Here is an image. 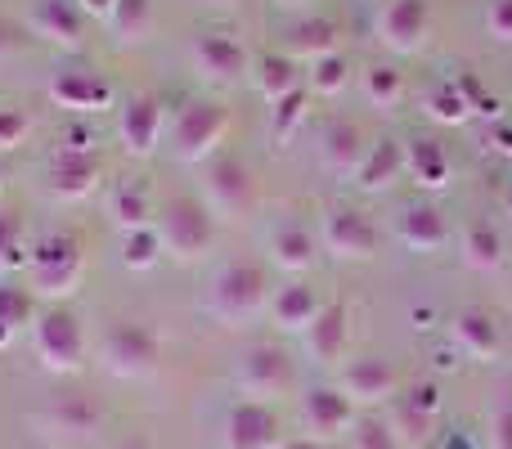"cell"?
<instances>
[{
	"label": "cell",
	"mask_w": 512,
	"mask_h": 449,
	"mask_svg": "<svg viewBox=\"0 0 512 449\" xmlns=\"http://www.w3.org/2000/svg\"><path fill=\"white\" fill-rule=\"evenodd\" d=\"M153 234H158V243H162V256H171L176 265H194L212 252L216 216L207 212V203L180 194V198H167V203L158 207Z\"/></svg>",
	"instance_id": "6da1fadb"
},
{
	"label": "cell",
	"mask_w": 512,
	"mask_h": 449,
	"mask_svg": "<svg viewBox=\"0 0 512 449\" xmlns=\"http://www.w3.org/2000/svg\"><path fill=\"white\" fill-rule=\"evenodd\" d=\"M86 252L72 234H45L27 252V292L41 301H68L81 288Z\"/></svg>",
	"instance_id": "7a4b0ae2"
},
{
	"label": "cell",
	"mask_w": 512,
	"mask_h": 449,
	"mask_svg": "<svg viewBox=\"0 0 512 449\" xmlns=\"http://www.w3.org/2000/svg\"><path fill=\"white\" fill-rule=\"evenodd\" d=\"M230 131V108L216 99H189L167 126V149L176 162H203Z\"/></svg>",
	"instance_id": "3957f363"
},
{
	"label": "cell",
	"mask_w": 512,
	"mask_h": 449,
	"mask_svg": "<svg viewBox=\"0 0 512 449\" xmlns=\"http://www.w3.org/2000/svg\"><path fill=\"white\" fill-rule=\"evenodd\" d=\"M99 360L113 378H149L162 360V337L140 319H113L99 337Z\"/></svg>",
	"instance_id": "277c9868"
},
{
	"label": "cell",
	"mask_w": 512,
	"mask_h": 449,
	"mask_svg": "<svg viewBox=\"0 0 512 449\" xmlns=\"http://www.w3.org/2000/svg\"><path fill=\"white\" fill-rule=\"evenodd\" d=\"M32 355L50 373H77L81 364H86V333H81V319L63 306L41 310L32 324Z\"/></svg>",
	"instance_id": "5b68a950"
},
{
	"label": "cell",
	"mask_w": 512,
	"mask_h": 449,
	"mask_svg": "<svg viewBox=\"0 0 512 449\" xmlns=\"http://www.w3.org/2000/svg\"><path fill=\"white\" fill-rule=\"evenodd\" d=\"M265 306V270L252 261H230L212 279V315L225 324H248Z\"/></svg>",
	"instance_id": "8992f818"
},
{
	"label": "cell",
	"mask_w": 512,
	"mask_h": 449,
	"mask_svg": "<svg viewBox=\"0 0 512 449\" xmlns=\"http://www.w3.org/2000/svg\"><path fill=\"white\" fill-rule=\"evenodd\" d=\"M319 243L337 261H373L378 256V225L360 207H328L319 221Z\"/></svg>",
	"instance_id": "52a82bcc"
},
{
	"label": "cell",
	"mask_w": 512,
	"mask_h": 449,
	"mask_svg": "<svg viewBox=\"0 0 512 449\" xmlns=\"http://www.w3.org/2000/svg\"><path fill=\"white\" fill-rule=\"evenodd\" d=\"M234 382H239V391H248V396H288V391L297 387V373H292V360L283 346L256 342L239 355Z\"/></svg>",
	"instance_id": "ba28073f"
},
{
	"label": "cell",
	"mask_w": 512,
	"mask_h": 449,
	"mask_svg": "<svg viewBox=\"0 0 512 449\" xmlns=\"http://www.w3.org/2000/svg\"><path fill=\"white\" fill-rule=\"evenodd\" d=\"M337 387H342V396L351 400V405L373 409V405H391V400H396L400 373H396V364L382 360V355H360V360H351L342 369Z\"/></svg>",
	"instance_id": "9c48e42d"
},
{
	"label": "cell",
	"mask_w": 512,
	"mask_h": 449,
	"mask_svg": "<svg viewBox=\"0 0 512 449\" xmlns=\"http://www.w3.org/2000/svg\"><path fill=\"white\" fill-rule=\"evenodd\" d=\"M117 135H122V149L131 158H149L153 149L167 135V104L158 95H135L122 104V117H117Z\"/></svg>",
	"instance_id": "30bf717a"
},
{
	"label": "cell",
	"mask_w": 512,
	"mask_h": 449,
	"mask_svg": "<svg viewBox=\"0 0 512 449\" xmlns=\"http://www.w3.org/2000/svg\"><path fill=\"white\" fill-rule=\"evenodd\" d=\"M432 27V5L427 0H387L378 14V41L391 54H418Z\"/></svg>",
	"instance_id": "8fae6325"
},
{
	"label": "cell",
	"mask_w": 512,
	"mask_h": 449,
	"mask_svg": "<svg viewBox=\"0 0 512 449\" xmlns=\"http://www.w3.org/2000/svg\"><path fill=\"white\" fill-rule=\"evenodd\" d=\"M225 449H279L283 445V423L265 400H239L225 414Z\"/></svg>",
	"instance_id": "7c38bea8"
},
{
	"label": "cell",
	"mask_w": 512,
	"mask_h": 449,
	"mask_svg": "<svg viewBox=\"0 0 512 449\" xmlns=\"http://www.w3.org/2000/svg\"><path fill=\"white\" fill-rule=\"evenodd\" d=\"M45 95H50L54 108H68V113H77V117L113 108V86H108V77H99V72H90V68L54 72Z\"/></svg>",
	"instance_id": "4fadbf2b"
},
{
	"label": "cell",
	"mask_w": 512,
	"mask_h": 449,
	"mask_svg": "<svg viewBox=\"0 0 512 449\" xmlns=\"http://www.w3.org/2000/svg\"><path fill=\"white\" fill-rule=\"evenodd\" d=\"M450 342H454V351L468 355V360L490 364L504 351V324L481 306H463L459 315L450 319Z\"/></svg>",
	"instance_id": "5bb4252c"
},
{
	"label": "cell",
	"mask_w": 512,
	"mask_h": 449,
	"mask_svg": "<svg viewBox=\"0 0 512 449\" xmlns=\"http://www.w3.org/2000/svg\"><path fill=\"white\" fill-rule=\"evenodd\" d=\"M86 9L77 0H36L32 14H27V27L32 36L59 45V50H81L86 45Z\"/></svg>",
	"instance_id": "9a60e30c"
},
{
	"label": "cell",
	"mask_w": 512,
	"mask_h": 449,
	"mask_svg": "<svg viewBox=\"0 0 512 449\" xmlns=\"http://www.w3.org/2000/svg\"><path fill=\"white\" fill-rule=\"evenodd\" d=\"M194 68L203 72L216 86H230V81L252 77V59L243 50V41H234L230 32H203L194 41Z\"/></svg>",
	"instance_id": "2e32d148"
},
{
	"label": "cell",
	"mask_w": 512,
	"mask_h": 449,
	"mask_svg": "<svg viewBox=\"0 0 512 449\" xmlns=\"http://www.w3.org/2000/svg\"><path fill=\"white\" fill-rule=\"evenodd\" d=\"M252 189V171L239 158L212 162V171H207V212L221 216V221H234L252 207Z\"/></svg>",
	"instance_id": "e0dca14e"
},
{
	"label": "cell",
	"mask_w": 512,
	"mask_h": 449,
	"mask_svg": "<svg viewBox=\"0 0 512 449\" xmlns=\"http://www.w3.org/2000/svg\"><path fill=\"white\" fill-rule=\"evenodd\" d=\"M301 418H306L310 441H337L355 423V405L342 396V387H315L301 400Z\"/></svg>",
	"instance_id": "ac0fdd59"
},
{
	"label": "cell",
	"mask_w": 512,
	"mask_h": 449,
	"mask_svg": "<svg viewBox=\"0 0 512 449\" xmlns=\"http://www.w3.org/2000/svg\"><path fill=\"white\" fill-rule=\"evenodd\" d=\"M306 355L319 364V369H333L346 355V337H351V315H346L342 301H324L319 319L306 328Z\"/></svg>",
	"instance_id": "d6986e66"
},
{
	"label": "cell",
	"mask_w": 512,
	"mask_h": 449,
	"mask_svg": "<svg viewBox=\"0 0 512 449\" xmlns=\"http://www.w3.org/2000/svg\"><path fill=\"white\" fill-rule=\"evenodd\" d=\"M99 189V158L95 153H54L50 162V194L59 203H86Z\"/></svg>",
	"instance_id": "ffe728a7"
},
{
	"label": "cell",
	"mask_w": 512,
	"mask_h": 449,
	"mask_svg": "<svg viewBox=\"0 0 512 449\" xmlns=\"http://www.w3.org/2000/svg\"><path fill=\"white\" fill-rule=\"evenodd\" d=\"M319 310H324L319 292L310 288V283L292 279L270 297V324L279 328V333H306V328L319 319Z\"/></svg>",
	"instance_id": "44dd1931"
},
{
	"label": "cell",
	"mask_w": 512,
	"mask_h": 449,
	"mask_svg": "<svg viewBox=\"0 0 512 449\" xmlns=\"http://www.w3.org/2000/svg\"><path fill=\"white\" fill-rule=\"evenodd\" d=\"M41 423L50 427V436H63V441H86L90 432H99L104 414H99V405L90 396H59L50 409H45Z\"/></svg>",
	"instance_id": "7402d4cb"
},
{
	"label": "cell",
	"mask_w": 512,
	"mask_h": 449,
	"mask_svg": "<svg viewBox=\"0 0 512 449\" xmlns=\"http://www.w3.org/2000/svg\"><path fill=\"white\" fill-rule=\"evenodd\" d=\"M400 243L409 247V252H441L445 243H450V225H445L441 207L432 203H414L400 212V225H396Z\"/></svg>",
	"instance_id": "603a6c76"
},
{
	"label": "cell",
	"mask_w": 512,
	"mask_h": 449,
	"mask_svg": "<svg viewBox=\"0 0 512 449\" xmlns=\"http://www.w3.org/2000/svg\"><path fill=\"white\" fill-rule=\"evenodd\" d=\"M400 176H405V144L378 140V144H369V153H364L360 171H355V185L369 189V194H382V189H391Z\"/></svg>",
	"instance_id": "cb8c5ba5"
},
{
	"label": "cell",
	"mask_w": 512,
	"mask_h": 449,
	"mask_svg": "<svg viewBox=\"0 0 512 449\" xmlns=\"http://www.w3.org/2000/svg\"><path fill=\"white\" fill-rule=\"evenodd\" d=\"M337 41H342V27L324 14H310V18H301V23H292L288 59H306V63L328 59V54H337Z\"/></svg>",
	"instance_id": "d4e9b609"
},
{
	"label": "cell",
	"mask_w": 512,
	"mask_h": 449,
	"mask_svg": "<svg viewBox=\"0 0 512 449\" xmlns=\"http://www.w3.org/2000/svg\"><path fill=\"white\" fill-rule=\"evenodd\" d=\"M364 153H369V144H364L360 126H351V122H333L324 131V140H319V158H324V167L337 171V176H355Z\"/></svg>",
	"instance_id": "484cf974"
},
{
	"label": "cell",
	"mask_w": 512,
	"mask_h": 449,
	"mask_svg": "<svg viewBox=\"0 0 512 449\" xmlns=\"http://www.w3.org/2000/svg\"><path fill=\"white\" fill-rule=\"evenodd\" d=\"M270 261H274V270H283V274H306L310 261H315V238H310V229L297 221L279 225L270 234Z\"/></svg>",
	"instance_id": "4316f807"
},
{
	"label": "cell",
	"mask_w": 512,
	"mask_h": 449,
	"mask_svg": "<svg viewBox=\"0 0 512 449\" xmlns=\"http://www.w3.org/2000/svg\"><path fill=\"white\" fill-rule=\"evenodd\" d=\"M405 171L414 176V185L445 189L450 185V176H454V162L436 140H409L405 144Z\"/></svg>",
	"instance_id": "83f0119b"
},
{
	"label": "cell",
	"mask_w": 512,
	"mask_h": 449,
	"mask_svg": "<svg viewBox=\"0 0 512 449\" xmlns=\"http://www.w3.org/2000/svg\"><path fill=\"white\" fill-rule=\"evenodd\" d=\"M252 81H256V90H261V99L265 104H279V99H288V95H297L301 90V72H297V63L288 59V54H265V59H256L252 63Z\"/></svg>",
	"instance_id": "f1b7e54d"
},
{
	"label": "cell",
	"mask_w": 512,
	"mask_h": 449,
	"mask_svg": "<svg viewBox=\"0 0 512 449\" xmlns=\"http://www.w3.org/2000/svg\"><path fill=\"white\" fill-rule=\"evenodd\" d=\"M463 265L468 270H477V274H490V270H499L504 265V238H499V229L490 225V221H472L468 229H463Z\"/></svg>",
	"instance_id": "f546056e"
},
{
	"label": "cell",
	"mask_w": 512,
	"mask_h": 449,
	"mask_svg": "<svg viewBox=\"0 0 512 449\" xmlns=\"http://www.w3.org/2000/svg\"><path fill=\"white\" fill-rule=\"evenodd\" d=\"M108 216L117 221L122 234H135V229H153L158 207L149 203V194H144L140 185H117L113 198H108Z\"/></svg>",
	"instance_id": "4dcf8cb0"
},
{
	"label": "cell",
	"mask_w": 512,
	"mask_h": 449,
	"mask_svg": "<svg viewBox=\"0 0 512 449\" xmlns=\"http://www.w3.org/2000/svg\"><path fill=\"white\" fill-rule=\"evenodd\" d=\"M36 324V297L27 288L0 283V346H9L23 328Z\"/></svg>",
	"instance_id": "1f68e13d"
},
{
	"label": "cell",
	"mask_w": 512,
	"mask_h": 449,
	"mask_svg": "<svg viewBox=\"0 0 512 449\" xmlns=\"http://www.w3.org/2000/svg\"><path fill=\"white\" fill-rule=\"evenodd\" d=\"M117 41H149L153 32V0H117L108 14Z\"/></svg>",
	"instance_id": "d6a6232c"
},
{
	"label": "cell",
	"mask_w": 512,
	"mask_h": 449,
	"mask_svg": "<svg viewBox=\"0 0 512 449\" xmlns=\"http://www.w3.org/2000/svg\"><path fill=\"white\" fill-rule=\"evenodd\" d=\"M364 99H369L373 108H396L400 99H405V72L391 68V63H373L369 72H364Z\"/></svg>",
	"instance_id": "836d02e7"
},
{
	"label": "cell",
	"mask_w": 512,
	"mask_h": 449,
	"mask_svg": "<svg viewBox=\"0 0 512 449\" xmlns=\"http://www.w3.org/2000/svg\"><path fill=\"white\" fill-rule=\"evenodd\" d=\"M27 238H23V221L14 212H0V274L9 270H27Z\"/></svg>",
	"instance_id": "e575fe53"
},
{
	"label": "cell",
	"mask_w": 512,
	"mask_h": 449,
	"mask_svg": "<svg viewBox=\"0 0 512 449\" xmlns=\"http://www.w3.org/2000/svg\"><path fill=\"white\" fill-rule=\"evenodd\" d=\"M346 77H351V63H346V54H328V59L310 63L306 86L315 90V95H337V90H346Z\"/></svg>",
	"instance_id": "d590c367"
},
{
	"label": "cell",
	"mask_w": 512,
	"mask_h": 449,
	"mask_svg": "<svg viewBox=\"0 0 512 449\" xmlns=\"http://www.w3.org/2000/svg\"><path fill=\"white\" fill-rule=\"evenodd\" d=\"M122 261L131 265V270H153V265L162 261V243L153 229H135V234L122 238Z\"/></svg>",
	"instance_id": "8d00e7d4"
},
{
	"label": "cell",
	"mask_w": 512,
	"mask_h": 449,
	"mask_svg": "<svg viewBox=\"0 0 512 449\" xmlns=\"http://www.w3.org/2000/svg\"><path fill=\"white\" fill-rule=\"evenodd\" d=\"M427 113L436 117V122H468V113H472V104H468V95H459L454 86H436L432 95H427Z\"/></svg>",
	"instance_id": "74e56055"
},
{
	"label": "cell",
	"mask_w": 512,
	"mask_h": 449,
	"mask_svg": "<svg viewBox=\"0 0 512 449\" xmlns=\"http://www.w3.org/2000/svg\"><path fill=\"white\" fill-rule=\"evenodd\" d=\"M346 449H400V441H396V432H391V423H382V418H360Z\"/></svg>",
	"instance_id": "f35d334b"
},
{
	"label": "cell",
	"mask_w": 512,
	"mask_h": 449,
	"mask_svg": "<svg viewBox=\"0 0 512 449\" xmlns=\"http://www.w3.org/2000/svg\"><path fill=\"white\" fill-rule=\"evenodd\" d=\"M301 117H306V90L279 99V104H274V140H288V135L301 126Z\"/></svg>",
	"instance_id": "ab89813d"
},
{
	"label": "cell",
	"mask_w": 512,
	"mask_h": 449,
	"mask_svg": "<svg viewBox=\"0 0 512 449\" xmlns=\"http://www.w3.org/2000/svg\"><path fill=\"white\" fill-rule=\"evenodd\" d=\"M391 432H396V441H423L427 432H432V418L414 414V409L405 405V400H396V418H391Z\"/></svg>",
	"instance_id": "60d3db41"
},
{
	"label": "cell",
	"mask_w": 512,
	"mask_h": 449,
	"mask_svg": "<svg viewBox=\"0 0 512 449\" xmlns=\"http://www.w3.org/2000/svg\"><path fill=\"white\" fill-rule=\"evenodd\" d=\"M27 131H32V122H27L23 108H0V153H5V149H18Z\"/></svg>",
	"instance_id": "b9f144b4"
},
{
	"label": "cell",
	"mask_w": 512,
	"mask_h": 449,
	"mask_svg": "<svg viewBox=\"0 0 512 449\" xmlns=\"http://www.w3.org/2000/svg\"><path fill=\"white\" fill-rule=\"evenodd\" d=\"M400 400H405L414 414L432 418V423H436V414H441V387H436V382H418V387L409 391V396H400Z\"/></svg>",
	"instance_id": "7bdbcfd3"
},
{
	"label": "cell",
	"mask_w": 512,
	"mask_h": 449,
	"mask_svg": "<svg viewBox=\"0 0 512 449\" xmlns=\"http://www.w3.org/2000/svg\"><path fill=\"white\" fill-rule=\"evenodd\" d=\"M490 449H512V396L499 400V409L490 414Z\"/></svg>",
	"instance_id": "ee69618b"
},
{
	"label": "cell",
	"mask_w": 512,
	"mask_h": 449,
	"mask_svg": "<svg viewBox=\"0 0 512 449\" xmlns=\"http://www.w3.org/2000/svg\"><path fill=\"white\" fill-rule=\"evenodd\" d=\"M486 32L495 36V41L512 45V0H490V9H486Z\"/></svg>",
	"instance_id": "f6af8a7d"
},
{
	"label": "cell",
	"mask_w": 512,
	"mask_h": 449,
	"mask_svg": "<svg viewBox=\"0 0 512 449\" xmlns=\"http://www.w3.org/2000/svg\"><path fill=\"white\" fill-rule=\"evenodd\" d=\"M59 153H95V135H90L86 126H72V131L63 135Z\"/></svg>",
	"instance_id": "bcb514c9"
},
{
	"label": "cell",
	"mask_w": 512,
	"mask_h": 449,
	"mask_svg": "<svg viewBox=\"0 0 512 449\" xmlns=\"http://www.w3.org/2000/svg\"><path fill=\"white\" fill-rule=\"evenodd\" d=\"M436 449H477V441H472V432H463V427H450V432L436 436Z\"/></svg>",
	"instance_id": "7dc6e473"
},
{
	"label": "cell",
	"mask_w": 512,
	"mask_h": 449,
	"mask_svg": "<svg viewBox=\"0 0 512 449\" xmlns=\"http://www.w3.org/2000/svg\"><path fill=\"white\" fill-rule=\"evenodd\" d=\"M14 54H18V32L9 23H0V63L14 59Z\"/></svg>",
	"instance_id": "c3c4849f"
},
{
	"label": "cell",
	"mask_w": 512,
	"mask_h": 449,
	"mask_svg": "<svg viewBox=\"0 0 512 449\" xmlns=\"http://www.w3.org/2000/svg\"><path fill=\"white\" fill-rule=\"evenodd\" d=\"M77 5L86 9V18H108V14H113L117 0H77Z\"/></svg>",
	"instance_id": "681fc988"
},
{
	"label": "cell",
	"mask_w": 512,
	"mask_h": 449,
	"mask_svg": "<svg viewBox=\"0 0 512 449\" xmlns=\"http://www.w3.org/2000/svg\"><path fill=\"white\" fill-rule=\"evenodd\" d=\"M279 449H319V445H315V441H310V436H306V441H283Z\"/></svg>",
	"instance_id": "f907efd6"
},
{
	"label": "cell",
	"mask_w": 512,
	"mask_h": 449,
	"mask_svg": "<svg viewBox=\"0 0 512 449\" xmlns=\"http://www.w3.org/2000/svg\"><path fill=\"white\" fill-rule=\"evenodd\" d=\"M274 5H279V9H306L310 0H274Z\"/></svg>",
	"instance_id": "816d5d0a"
},
{
	"label": "cell",
	"mask_w": 512,
	"mask_h": 449,
	"mask_svg": "<svg viewBox=\"0 0 512 449\" xmlns=\"http://www.w3.org/2000/svg\"><path fill=\"white\" fill-rule=\"evenodd\" d=\"M117 449H144L140 441H122V445H117Z\"/></svg>",
	"instance_id": "f5cc1de1"
},
{
	"label": "cell",
	"mask_w": 512,
	"mask_h": 449,
	"mask_svg": "<svg viewBox=\"0 0 512 449\" xmlns=\"http://www.w3.org/2000/svg\"><path fill=\"white\" fill-rule=\"evenodd\" d=\"M207 5H234V0H207Z\"/></svg>",
	"instance_id": "db71d44e"
},
{
	"label": "cell",
	"mask_w": 512,
	"mask_h": 449,
	"mask_svg": "<svg viewBox=\"0 0 512 449\" xmlns=\"http://www.w3.org/2000/svg\"><path fill=\"white\" fill-rule=\"evenodd\" d=\"M328 449H346V445H328Z\"/></svg>",
	"instance_id": "11a10c76"
}]
</instances>
